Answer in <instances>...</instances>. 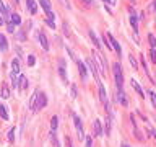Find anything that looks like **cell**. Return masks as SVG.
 I'll list each match as a JSON object with an SVG mask.
<instances>
[{
  "instance_id": "cell-1",
  "label": "cell",
  "mask_w": 156,
  "mask_h": 147,
  "mask_svg": "<svg viewBox=\"0 0 156 147\" xmlns=\"http://www.w3.org/2000/svg\"><path fill=\"white\" fill-rule=\"evenodd\" d=\"M114 69V80H116V85L117 88H122L124 87V74H122V67H120V64H114L112 65Z\"/></svg>"
},
{
  "instance_id": "cell-2",
  "label": "cell",
  "mask_w": 156,
  "mask_h": 147,
  "mask_svg": "<svg viewBox=\"0 0 156 147\" xmlns=\"http://www.w3.org/2000/svg\"><path fill=\"white\" fill-rule=\"evenodd\" d=\"M47 105V98H46V93L42 92H37V97H36V101H34V106L31 111H37V110H42V108H46Z\"/></svg>"
},
{
  "instance_id": "cell-3",
  "label": "cell",
  "mask_w": 156,
  "mask_h": 147,
  "mask_svg": "<svg viewBox=\"0 0 156 147\" xmlns=\"http://www.w3.org/2000/svg\"><path fill=\"white\" fill-rule=\"evenodd\" d=\"M85 65H86V69L88 71H91V74H93V77H94V80L99 83V74H98V69H96V64H94V61H93L91 57H88L85 61Z\"/></svg>"
},
{
  "instance_id": "cell-4",
  "label": "cell",
  "mask_w": 156,
  "mask_h": 147,
  "mask_svg": "<svg viewBox=\"0 0 156 147\" xmlns=\"http://www.w3.org/2000/svg\"><path fill=\"white\" fill-rule=\"evenodd\" d=\"M116 103H120V105H124V106L129 105V101H127V95H125V92H124L122 88L116 90Z\"/></svg>"
},
{
  "instance_id": "cell-5",
  "label": "cell",
  "mask_w": 156,
  "mask_h": 147,
  "mask_svg": "<svg viewBox=\"0 0 156 147\" xmlns=\"http://www.w3.org/2000/svg\"><path fill=\"white\" fill-rule=\"evenodd\" d=\"M93 57L96 59V62H98V71L101 72V74H104V72H106V59H103L99 52H94V54H93Z\"/></svg>"
},
{
  "instance_id": "cell-6",
  "label": "cell",
  "mask_w": 156,
  "mask_h": 147,
  "mask_svg": "<svg viewBox=\"0 0 156 147\" xmlns=\"http://www.w3.org/2000/svg\"><path fill=\"white\" fill-rule=\"evenodd\" d=\"M73 121H75V128L78 131V139H85V131H83V126H81V120L77 114H73Z\"/></svg>"
},
{
  "instance_id": "cell-7",
  "label": "cell",
  "mask_w": 156,
  "mask_h": 147,
  "mask_svg": "<svg viewBox=\"0 0 156 147\" xmlns=\"http://www.w3.org/2000/svg\"><path fill=\"white\" fill-rule=\"evenodd\" d=\"M107 38H109V41H111L109 44L112 46V49H114V51L117 52V56H120V54H122V49H120V44L116 41V38H114L112 34H107Z\"/></svg>"
},
{
  "instance_id": "cell-8",
  "label": "cell",
  "mask_w": 156,
  "mask_h": 147,
  "mask_svg": "<svg viewBox=\"0 0 156 147\" xmlns=\"http://www.w3.org/2000/svg\"><path fill=\"white\" fill-rule=\"evenodd\" d=\"M37 41L41 43V46H42L44 51H49V41H47V38H46V34L41 31V33H37Z\"/></svg>"
},
{
  "instance_id": "cell-9",
  "label": "cell",
  "mask_w": 156,
  "mask_h": 147,
  "mask_svg": "<svg viewBox=\"0 0 156 147\" xmlns=\"http://www.w3.org/2000/svg\"><path fill=\"white\" fill-rule=\"evenodd\" d=\"M65 69H67L65 61H64V59H60V61H59V74H60L62 80H64V82H67V71H65Z\"/></svg>"
},
{
  "instance_id": "cell-10",
  "label": "cell",
  "mask_w": 156,
  "mask_h": 147,
  "mask_svg": "<svg viewBox=\"0 0 156 147\" xmlns=\"http://www.w3.org/2000/svg\"><path fill=\"white\" fill-rule=\"evenodd\" d=\"M130 24H132V28H133L135 34H137L138 33V16L133 10H130Z\"/></svg>"
},
{
  "instance_id": "cell-11",
  "label": "cell",
  "mask_w": 156,
  "mask_h": 147,
  "mask_svg": "<svg viewBox=\"0 0 156 147\" xmlns=\"http://www.w3.org/2000/svg\"><path fill=\"white\" fill-rule=\"evenodd\" d=\"M75 64L78 65V69H80V74H81V77H83V79H86V77H88V69H86V65L83 64L81 61H77Z\"/></svg>"
},
{
  "instance_id": "cell-12",
  "label": "cell",
  "mask_w": 156,
  "mask_h": 147,
  "mask_svg": "<svg viewBox=\"0 0 156 147\" xmlns=\"http://www.w3.org/2000/svg\"><path fill=\"white\" fill-rule=\"evenodd\" d=\"M98 88H99V100L103 101V103H107V95H106V90H104L103 83L99 82L98 83Z\"/></svg>"
},
{
  "instance_id": "cell-13",
  "label": "cell",
  "mask_w": 156,
  "mask_h": 147,
  "mask_svg": "<svg viewBox=\"0 0 156 147\" xmlns=\"http://www.w3.org/2000/svg\"><path fill=\"white\" fill-rule=\"evenodd\" d=\"M93 126H94V134L98 136V137H101V136L104 134V132H103V128H101V121H99V120H96Z\"/></svg>"
},
{
  "instance_id": "cell-14",
  "label": "cell",
  "mask_w": 156,
  "mask_h": 147,
  "mask_svg": "<svg viewBox=\"0 0 156 147\" xmlns=\"http://www.w3.org/2000/svg\"><path fill=\"white\" fill-rule=\"evenodd\" d=\"M18 83H20V90H26L28 88V79H26V75H20Z\"/></svg>"
},
{
  "instance_id": "cell-15",
  "label": "cell",
  "mask_w": 156,
  "mask_h": 147,
  "mask_svg": "<svg viewBox=\"0 0 156 147\" xmlns=\"http://www.w3.org/2000/svg\"><path fill=\"white\" fill-rule=\"evenodd\" d=\"M7 49H8V43H7V38L3 36L2 33H0V51H3V52H5Z\"/></svg>"
},
{
  "instance_id": "cell-16",
  "label": "cell",
  "mask_w": 156,
  "mask_h": 147,
  "mask_svg": "<svg viewBox=\"0 0 156 147\" xmlns=\"http://www.w3.org/2000/svg\"><path fill=\"white\" fill-rule=\"evenodd\" d=\"M0 97L5 98V100H7V98H10V88L7 87V83H3V85H2V90H0Z\"/></svg>"
},
{
  "instance_id": "cell-17",
  "label": "cell",
  "mask_w": 156,
  "mask_h": 147,
  "mask_svg": "<svg viewBox=\"0 0 156 147\" xmlns=\"http://www.w3.org/2000/svg\"><path fill=\"white\" fill-rule=\"evenodd\" d=\"M89 38H91L93 44H94L96 48H101V43H99L98 36H96V33H94V31H93V30H89Z\"/></svg>"
},
{
  "instance_id": "cell-18",
  "label": "cell",
  "mask_w": 156,
  "mask_h": 147,
  "mask_svg": "<svg viewBox=\"0 0 156 147\" xmlns=\"http://www.w3.org/2000/svg\"><path fill=\"white\" fill-rule=\"evenodd\" d=\"M39 3H41V7L46 10V13L52 12V10H51V0H39Z\"/></svg>"
},
{
  "instance_id": "cell-19",
  "label": "cell",
  "mask_w": 156,
  "mask_h": 147,
  "mask_svg": "<svg viewBox=\"0 0 156 147\" xmlns=\"http://www.w3.org/2000/svg\"><path fill=\"white\" fill-rule=\"evenodd\" d=\"M28 10H29L31 13H36L37 12V5L34 0H28Z\"/></svg>"
},
{
  "instance_id": "cell-20",
  "label": "cell",
  "mask_w": 156,
  "mask_h": 147,
  "mask_svg": "<svg viewBox=\"0 0 156 147\" xmlns=\"http://www.w3.org/2000/svg\"><path fill=\"white\" fill-rule=\"evenodd\" d=\"M12 72L13 74H18L20 72V61H18V59H13V61H12Z\"/></svg>"
},
{
  "instance_id": "cell-21",
  "label": "cell",
  "mask_w": 156,
  "mask_h": 147,
  "mask_svg": "<svg viewBox=\"0 0 156 147\" xmlns=\"http://www.w3.org/2000/svg\"><path fill=\"white\" fill-rule=\"evenodd\" d=\"M10 20H12L13 24H20L21 23V18H20L18 13H10Z\"/></svg>"
},
{
  "instance_id": "cell-22",
  "label": "cell",
  "mask_w": 156,
  "mask_h": 147,
  "mask_svg": "<svg viewBox=\"0 0 156 147\" xmlns=\"http://www.w3.org/2000/svg\"><path fill=\"white\" fill-rule=\"evenodd\" d=\"M0 116H2V120H8V113H7V106L5 105H2L0 103Z\"/></svg>"
},
{
  "instance_id": "cell-23",
  "label": "cell",
  "mask_w": 156,
  "mask_h": 147,
  "mask_svg": "<svg viewBox=\"0 0 156 147\" xmlns=\"http://www.w3.org/2000/svg\"><path fill=\"white\" fill-rule=\"evenodd\" d=\"M130 82H132V87H133V88L138 92V95H140V97H143V88H141V87L138 85V82H137V80H130Z\"/></svg>"
},
{
  "instance_id": "cell-24",
  "label": "cell",
  "mask_w": 156,
  "mask_h": 147,
  "mask_svg": "<svg viewBox=\"0 0 156 147\" xmlns=\"http://www.w3.org/2000/svg\"><path fill=\"white\" fill-rule=\"evenodd\" d=\"M0 15H7V16H10V12H8V8L5 7V3L0 0Z\"/></svg>"
},
{
  "instance_id": "cell-25",
  "label": "cell",
  "mask_w": 156,
  "mask_h": 147,
  "mask_svg": "<svg viewBox=\"0 0 156 147\" xmlns=\"http://www.w3.org/2000/svg\"><path fill=\"white\" fill-rule=\"evenodd\" d=\"M57 124H59V118L57 116H52V120H51V129H52V131L57 129Z\"/></svg>"
},
{
  "instance_id": "cell-26",
  "label": "cell",
  "mask_w": 156,
  "mask_h": 147,
  "mask_svg": "<svg viewBox=\"0 0 156 147\" xmlns=\"http://www.w3.org/2000/svg\"><path fill=\"white\" fill-rule=\"evenodd\" d=\"M37 92L39 90H34V93H33V97H31V100H29V108L33 110V106H34V101H36V97H37Z\"/></svg>"
},
{
  "instance_id": "cell-27",
  "label": "cell",
  "mask_w": 156,
  "mask_h": 147,
  "mask_svg": "<svg viewBox=\"0 0 156 147\" xmlns=\"http://www.w3.org/2000/svg\"><path fill=\"white\" fill-rule=\"evenodd\" d=\"M129 62L132 64V69H138V64H137V61H135V57L132 54L129 56Z\"/></svg>"
},
{
  "instance_id": "cell-28",
  "label": "cell",
  "mask_w": 156,
  "mask_h": 147,
  "mask_svg": "<svg viewBox=\"0 0 156 147\" xmlns=\"http://www.w3.org/2000/svg\"><path fill=\"white\" fill-rule=\"evenodd\" d=\"M12 85L13 88H18V79H16V74L12 72Z\"/></svg>"
},
{
  "instance_id": "cell-29",
  "label": "cell",
  "mask_w": 156,
  "mask_h": 147,
  "mask_svg": "<svg viewBox=\"0 0 156 147\" xmlns=\"http://www.w3.org/2000/svg\"><path fill=\"white\" fill-rule=\"evenodd\" d=\"M148 41H150V46H151V49H155V46H156V39H155V36H153V34H148Z\"/></svg>"
},
{
  "instance_id": "cell-30",
  "label": "cell",
  "mask_w": 156,
  "mask_h": 147,
  "mask_svg": "<svg viewBox=\"0 0 156 147\" xmlns=\"http://www.w3.org/2000/svg\"><path fill=\"white\" fill-rule=\"evenodd\" d=\"M70 97L73 98V100H75V98H77V97H78V93H77V87H75V85H72V90H70Z\"/></svg>"
},
{
  "instance_id": "cell-31",
  "label": "cell",
  "mask_w": 156,
  "mask_h": 147,
  "mask_svg": "<svg viewBox=\"0 0 156 147\" xmlns=\"http://www.w3.org/2000/svg\"><path fill=\"white\" fill-rule=\"evenodd\" d=\"M148 95H150V98H151V103H153V106L156 108V93H155V92H150Z\"/></svg>"
},
{
  "instance_id": "cell-32",
  "label": "cell",
  "mask_w": 156,
  "mask_h": 147,
  "mask_svg": "<svg viewBox=\"0 0 156 147\" xmlns=\"http://www.w3.org/2000/svg\"><path fill=\"white\" fill-rule=\"evenodd\" d=\"M34 62H36V59H34V56H28V65H31L33 67Z\"/></svg>"
},
{
  "instance_id": "cell-33",
  "label": "cell",
  "mask_w": 156,
  "mask_h": 147,
  "mask_svg": "<svg viewBox=\"0 0 156 147\" xmlns=\"http://www.w3.org/2000/svg\"><path fill=\"white\" fill-rule=\"evenodd\" d=\"M150 56H151V61L156 64V51H155V49H151V51H150Z\"/></svg>"
},
{
  "instance_id": "cell-34",
  "label": "cell",
  "mask_w": 156,
  "mask_h": 147,
  "mask_svg": "<svg viewBox=\"0 0 156 147\" xmlns=\"http://www.w3.org/2000/svg\"><path fill=\"white\" fill-rule=\"evenodd\" d=\"M8 139H10V141L15 139V131H13V129H10V131H8Z\"/></svg>"
},
{
  "instance_id": "cell-35",
  "label": "cell",
  "mask_w": 156,
  "mask_h": 147,
  "mask_svg": "<svg viewBox=\"0 0 156 147\" xmlns=\"http://www.w3.org/2000/svg\"><path fill=\"white\" fill-rule=\"evenodd\" d=\"M86 147H93V141H91V137H86Z\"/></svg>"
},
{
  "instance_id": "cell-36",
  "label": "cell",
  "mask_w": 156,
  "mask_h": 147,
  "mask_svg": "<svg viewBox=\"0 0 156 147\" xmlns=\"http://www.w3.org/2000/svg\"><path fill=\"white\" fill-rule=\"evenodd\" d=\"M8 31H10V33H13V31H15V24H8Z\"/></svg>"
},
{
  "instance_id": "cell-37",
  "label": "cell",
  "mask_w": 156,
  "mask_h": 147,
  "mask_svg": "<svg viewBox=\"0 0 156 147\" xmlns=\"http://www.w3.org/2000/svg\"><path fill=\"white\" fill-rule=\"evenodd\" d=\"M0 24H5V20L2 18V15H0Z\"/></svg>"
},
{
  "instance_id": "cell-38",
  "label": "cell",
  "mask_w": 156,
  "mask_h": 147,
  "mask_svg": "<svg viewBox=\"0 0 156 147\" xmlns=\"http://www.w3.org/2000/svg\"><path fill=\"white\" fill-rule=\"evenodd\" d=\"M122 147H130L129 144H122Z\"/></svg>"
},
{
  "instance_id": "cell-39",
  "label": "cell",
  "mask_w": 156,
  "mask_h": 147,
  "mask_svg": "<svg viewBox=\"0 0 156 147\" xmlns=\"http://www.w3.org/2000/svg\"><path fill=\"white\" fill-rule=\"evenodd\" d=\"M103 2H104V3H109V0H103Z\"/></svg>"
}]
</instances>
